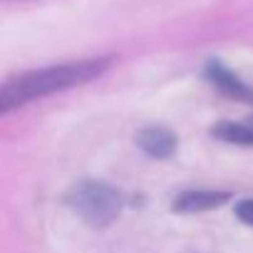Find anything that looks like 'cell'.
<instances>
[{"mask_svg":"<svg viewBox=\"0 0 253 253\" xmlns=\"http://www.w3.org/2000/svg\"><path fill=\"white\" fill-rule=\"evenodd\" d=\"M206 77L221 89V92H226V94H231V97H241V99H253V92L228 70V67H223L221 62H209L206 65Z\"/></svg>","mask_w":253,"mask_h":253,"instance_id":"obj_5","label":"cell"},{"mask_svg":"<svg viewBox=\"0 0 253 253\" xmlns=\"http://www.w3.org/2000/svg\"><path fill=\"white\" fill-rule=\"evenodd\" d=\"M228 199H231L228 191H181L174 199L171 209L176 213H204L223 206Z\"/></svg>","mask_w":253,"mask_h":253,"instance_id":"obj_3","label":"cell"},{"mask_svg":"<svg viewBox=\"0 0 253 253\" xmlns=\"http://www.w3.org/2000/svg\"><path fill=\"white\" fill-rule=\"evenodd\" d=\"M137 144L154 159H169L176 152V137L164 126H147L137 134Z\"/></svg>","mask_w":253,"mask_h":253,"instance_id":"obj_4","label":"cell"},{"mask_svg":"<svg viewBox=\"0 0 253 253\" xmlns=\"http://www.w3.org/2000/svg\"><path fill=\"white\" fill-rule=\"evenodd\" d=\"M213 139L238 144V147H253V119L251 122H218L211 126Z\"/></svg>","mask_w":253,"mask_h":253,"instance_id":"obj_6","label":"cell"},{"mask_svg":"<svg viewBox=\"0 0 253 253\" xmlns=\"http://www.w3.org/2000/svg\"><path fill=\"white\" fill-rule=\"evenodd\" d=\"M67 204L94 228L109 226L122 211V196L104 181H82L67 194Z\"/></svg>","mask_w":253,"mask_h":253,"instance_id":"obj_2","label":"cell"},{"mask_svg":"<svg viewBox=\"0 0 253 253\" xmlns=\"http://www.w3.org/2000/svg\"><path fill=\"white\" fill-rule=\"evenodd\" d=\"M236 216H238L243 223L253 226V199H246V201H241V204L236 206Z\"/></svg>","mask_w":253,"mask_h":253,"instance_id":"obj_7","label":"cell"},{"mask_svg":"<svg viewBox=\"0 0 253 253\" xmlns=\"http://www.w3.org/2000/svg\"><path fill=\"white\" fill-rule=\"evenodd\" d=\"M109 65H112L109 57H92V60H80V62L52 65V67H42V70L18 75L10 82H5L3 87L15 99V104L20 109L28 102H35L40 97H47V94L84 84L89 80H97L99 75H104L109 70Z\"/></svg>","mask_w":253,"mask_h":253,"instance_id":"obj_1","label":"cell"}]
</instances>
